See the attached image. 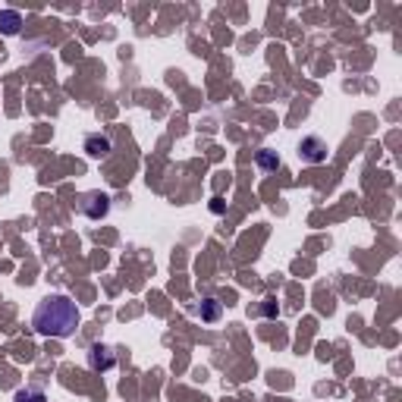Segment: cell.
<instances>
[{"label":"cell","mask_w":402,"mask_h":402,"mask_svg":"<svg viewBox=\"0 0 402 402\" xmlns=\"http://www.w3.org/2000/svg\"><path fill=\"white\" fill-rule=\"evenodd\" d=\"M82 148H85V155L89 157H107L113 151V142L107 135H101V133H91V135H85Z\"/></svg>","instance_id":"5"},{"label":"cell","mask_w":402,"mask_h":402,"mask_svg":"<svg viewBox=\"0 0 402 402\" xmlns=\"http://www.w3.org/2000/svg\"><path fill=\"white\" fill-rule=\"evenodd\" d=\"M298 160L302 164H324L327 160V142L318 135H305L298 142Z\"/></svg>","instance_id":"3"},{"label":"cell","mask_w":402,"mask_h":402,"mask_svg":"<svg viewBox=\"0 0 402 402\" xmlns=\"http://www.w3.org/2000/svg\"><path fill=\"white\" fill-rule=\"evenodd\" d=\"M258 167L261 170H277V167H280V155L270 151V148H261L258 151Z\"/></svg>","instance_id":"8"},{"label":"cell","mask_w":402,"mask_h":402,"mask_svg":"<svg viewBox=\"0 0 402 402\" xmlns=\"http://www.w3.org/2000/svg\"><path fill=\"white\" fill-rule=\"evenodd\" d=\"M23 28V16L16 10H0V32L4 35H19Z\"/></svg>","instance_id":"6"},{"label":"cell","mask_w":402,"mask_h":402,"mask_svg":"<svg viewBox=\"0 0 402 402\" xmlns=\"http://www.w3.org/2000/svg\"><path fill=\"white\" fill-rule=\"evenodd\" d=\"M116 364V355H113V349H107V346H91L89 349V368L91 371H111Z\"/></svg>","instance_id":"4"},{"label":"cell","mask_w":402,"mask_h":402,"mask_svg":"<svg viewBox=\"0 0 402 402\" xmlns=\"http://www.w3.org/2000/svg\"><path fill=\"white\" fill-rule=\"evenodd\" d=\"M220 311H223V305L217 302V298H204L201 308H199V318L204 320V324H214V320L220 318Z\"/></svg>","instance_id":"7"},{"label":"cell","mask_w":402,"mask_h":402,"mask_svg":"<svg viewBox=\"0 0 402 402\" xmlns=\"http://www.w3.org/2000/svg\"><path fill=\"white\" fill-rule=\"evenodd\" d=\"M79 314L76 302L69 296H48L38 302V308L32 314V327L41 336H57V340H69L79 330Z\"/></svg>","instance_id":"1"},{"label":"cell","mask_w":402,"mask_h":402,"mask_svg":"<svg viewBox=\"0 0 402 402\" xmlns=\"http://www.w3.org/2000/svg\"><path fill=\"white\" fill-rule=\"evenodd\" d=\"M277 314H280V311H277V302H274V298H267V302H264V318H277Z\"/></svg>","instance_id":"10"},{"label":"cell","mask_w":402,"mask_h":402,"mask_svg":"<svg viewBox=\"0 0 402 402\" xmlns=\"http://www.w3.org/2000/svg\"><path fill=\"white\" fill-rule=\"evenodd\" d=\"M13 402H48V396L38 386H28V390H19L16 396H13Z\"/></svg>","instance_id":"9"},{"label":"cell","mask_w":402,"mask_h":402,"mask_svg":"<svg viewBox=\"0 0 402 402\" xmlns=\"http://www.w3.org/2000/svg\"><path fill=\"white\" fill-rule=\"evenodd\" d=\"M79 211H82L89 220H104L111 214V195L107 192H85L79 199Z\"/></svg>","instance_id":"2"}]
</instances>
